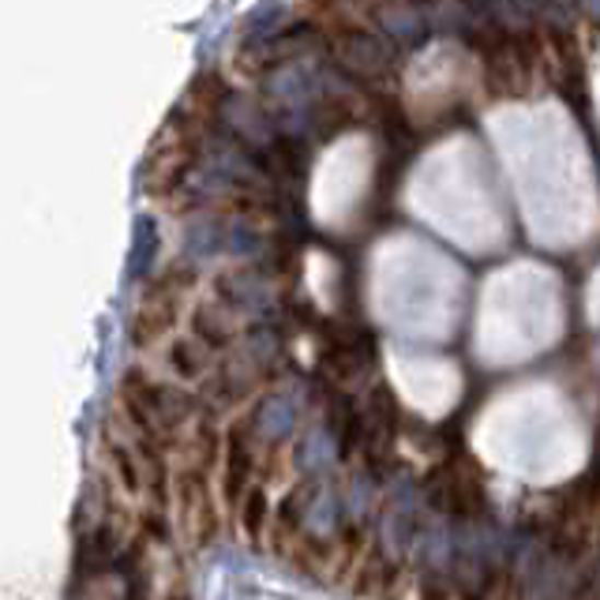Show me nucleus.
<instances>
[{
  "mask_svg": "<svg viewBox=\"0 0 600 600\" xmlns=\"http://www.w3.org/2000/svg\"><path fill=\"white\" fill-rule=\"evenodd\" d=\"M428 496L439 510L454 518H481L488 515V496H484L481 470L462 473L458 465H443L439 473H431Z\"/></svg>",
  "mask_w": 600,
  "mask_h": 600,
  "instance_id": "obj_1",
  "label": "nucleus"
},
{
  "mask_svg": "<svg viewBox=\"0 0 600 600\" xmlns=\"http://www.w3.org/2000/svg\"><path fill=\"white\" fill-rule=\"evenodd\" d=\"M188 286V281H184ZM176 308H181V286H176V275H165L150 286V297H143L139 304V315H136V346H150L162 331H170L173 320H176Z\"/></svg>",
  "mask_w": 600,
  "mask_h": 600,
  "instance_id": "obj_2",
  "label": "nucleus"
},
{
  "mask_svg": "<svg viewBox=\"0 0 600 600\" xmlns=\"http://www.w3.org/2000/svg\"><path fill=\"white\" fill-rule=\"evenodd\" d=\"M249 470H252V447L249 439H244V431H233V436H229V499L241 496Z\"/></svg>",
  "mask_w": 600,
  "mask_h": 600,
  "instance_id": "obj_3",
  "label": "nucleus"
},
{
  "mask_svg": "<svg viewBox=\"0 0 600 600\" xmlns=\"http://www.w3.org/2000/svg\"><path fill=\"white\" fill-rule=\"evenodd\" d=\"M173 368L184 379H196L203 368H207V353H203L196 342H176L173 346Z\"/></svg>",
  "mask_w": 600,
  "mask_h": 600,
  "instance_id": "obj_4",
  "label": "nucleus"
},
{
  "mask_svg": "<svg viewBox=\"0 0 600 600\" xmlns=\"http://www.w3.org/2000/svg\"><path fill=\"white\" fill-rule=\"evenodd\" d=\"M263 515H267V496L263 492H252L249 503H244L241 518H244V529H249V536H259V522Z\"/></svg>",
  "mask_w": 600,
  "mask_h": 600,
  "instance_id": "obj_5",
  "label": "nucleus"
}]
</instances>
